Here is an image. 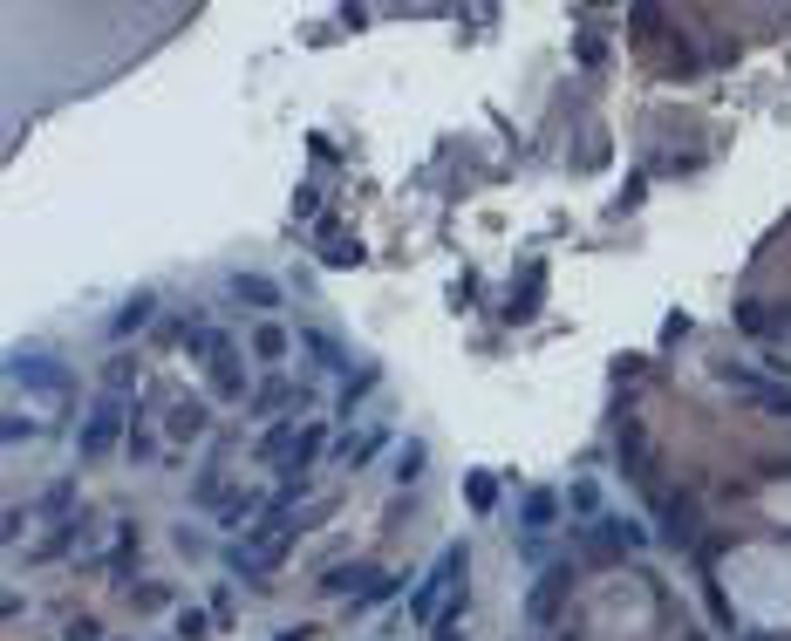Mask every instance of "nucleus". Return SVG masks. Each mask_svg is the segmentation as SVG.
I'll return each instance as SVG.
<instances>
[{"instance_id":"obj_1","label":"nucleus","mask_w":791,"mask_h":641,"mask_svg":"<svg viewBox=\"0 0 791 641\" xmlns=\"http://www.w3.org/2000/svg\"><path fill=\"white\" fill-rule=\"evenodd\" d=\"M185 341L198 348L205 382H212L219 403H253V382H246V362H239V341L219 335V328H205V321H185Z\"/></svg>"},{"instance_id":"obj_2","label":"nucleus","mask_w":791,"mask_h":641,"mask_svg":"<svg viewBox=\"0 0 791 641\" xmlns=\"http://www.w3.org/2000/svg\"><path fill=\"white\" fill-rule=\"evenodd\" d=\"M130 423H137V403H130V396H96V410L82 416L76 451L89 457V464H96V457H110L116 437H130Z\"/></svg>"},{"instance_id":"obj_3","label":"nucleus","mask_w":791,"mask_h":641,"mask_svg":"<svg viewBox=\"0 0 791 641\" xmlns=\"http://www.w3.org/2000/svg\"><path fill=\"white\" fill-rule=\"evenodd\" d=\"M7 382L28 389V396H55V403L69 396V369H62L55 355H41V348H14V355H7Z\"/></svg>"},{"instance_id":"obj_4","label":"nucleus","mask_w":791,"mask_h":641,"mask_svg":"<svg viewBox=\"0 0 791 641\" xmlns=\"http://www.w3.org/2000/svg\"><path fill=\"white\" fill-rule=\"evenodd\" d=\"M464 566H471V553H464V539L437 553V566L423 573V587H416V594H410V614H416V621H437V614H444V607H437V594H444L451 580H457V587H464Z\"/></svg>"},{"instance_id":"obj_5","label":"nucleus","mask_w":791,"mask_h":641,"mask_svg":"<svg viewBox=\"0 0 791 641\" xmlns=\"http://www.w3.org/2000/svg\"><path fill=\"white\" fill-rule=\"evenodd\" d=\"M301 410H314V389L294 376H273L266 389H253V416H266V423H294Z\"/></svg>"},{"instance_id":"obj_6","label":"nucleus","mask_w":791,"mask_h":641,"mask_svg":"<svg viewBox=\"0 0 791 641\" xmlns=\"http://www.w3.org/2000/svg\"><path fill=\"white\" fill-rule=\"evenodd\" d=\"M226 294L239 307H253V314H266L273 321V307H287V294H280V280H266V273H232L226 280Z\"/></svg>"},{"instance_id":"obj_7","label":"nucleus","mask_w":791,"mask_h":641,"mask_svg":"<svg viewBox=\"0 0 791 641\" xmlns=\"http://www.w3.org/2000/svg\"><path fill=\"white\" fill-rule=\"evenodd\" d=\"M164 437H171V444H198V437H205V396H171Z\"/></svg>"},{"instance_id":"obj_8","label":"nucleus","mask_w":791,"mask_h":641,"mask_svg":"<svg viewBox=\"0 0 791 641\" xmlns=\"http://www.w3.org/2000/svg\"><path fill=\"white\" fill-rule=\"evenodd\" d=\"M376 580H382L376 566H328V573H321V594H328V601H341V594H348V601H362Z\"/></svg>"},{"instance_id":"obj_9","label":"nucleus","mask_w":791,"mask_h":641,"mask_svg":"<svg viewBox=\"0 0 791 641\" xmlns=\"http://www.w3.org/2000/svg\"><path fill=\"white\" fill-rule=\"evenodd\" d=\"M137 566H144V553H137V526H123L116 532V553H110V587L116 594H130V580H144Z\"/></svg>"},{"instance_id":"obj_10","label":"nucleus","mask_w":791,"mask_h":641,"mask_svg":"<svg viewBox=\"0 0 791 641\" xmlns=\"http://www.w3.org/2000/svg\"><path fill=\"white\" fill-rule=\"evenodd\" d=\"M151 314H157V294H130V301L116 307V321H110V335H116V341H130V335H144V328H151Z\"/></svg>"},{"instance_id":"obj_11","label":"nucleus","mask_w":791,"mask_h":641,"mask_svg":"<svg viewBox=\"0 0 791 641\" xmlns=\"http://www.w3.org/2000/svg\"><path fill=\"white\" fill-rule=\"evenodd\" d=\"M287 348H294V335H287L280 321H253V335H246V355H253V362H280Z\"/></svg>"},{"instance_id":"obj_12","label":"nucleus","mask_w":791,"mask_h":641,"mask_svg":"<svg viewBox=\"0 0 791 641\" xmlns=\"http://www.w3.org/2000/svg\"><path fill=\"white\" fill-rule=\"evenodd\" d=\"M376 382H382V362H355V376L341 382V396H335V416H355V410H362V396H369Z\"/></svg>"},{"instance_id":"obj_13","label":"nucleus","mask_w":791,"mask_h":641,"mask_svg":"<svg viewBox=\"0 0 791 641\" xmlns=\"http://www.w3.org/2000/svg\"><path fill=\"white\" fill-rule=\"evenodd\" d=\"M321 266H362V239L328 219V226H321Z\"/></svg>"},{"instance_id":"obj_14","label":"nucleus","mask_w":791,"mask_h":641,"mask_svg":"<svg viewBox=\"0 0 791 641\" xmlns=\"http://www.w3.org/2000/svg\"><path fill=\"white\" fill-rule=\"evenodd\" d=\"M301 348L314 355V369H335V376L348 369V348H341L335 335H321V328H301Z\"/></svg>"},{"instance_id":"obj_15","label":"nucleus","mask_w":791,"mask_h":641,"mask_svg":"<svg viewBox=\"0 0 791 641\" xmlns=\"http://www.w3.org/2000/svg\"><path fill=\"white\" fill-rule=\"evenodd\" d=\"M123 457H130V464H151V457H164V444H157V430L144 423V416L130 423V437H123Z\"/></svg>"},{"instance_id":"obj_16","label":"nucleus","mask_w":791,"mask_h":641,"mask_svg":"<svg viewBox=\"0 0 791 641\" xmlns=\"http://www.w3.org/2000/svg\"><path fill=\"white\" fill-rule=\"evenodd\" d=\"M423 437H410V444H403V451H396V464H389V478H396V485H416V478H423Z\"/></svg>"},{"instance_id":"obj_17","label":"nucleus","mask_w":791,"mask_h":641,"mask_svg":"<svg viewBox=\"0 0 791 641\" xmlns=\"http://www.w3.org/2000/svg\"><path fill=\"white\" fill-rule=\"evenodd\" d=\"M464 498H471V512L485 519L491 505H498V478H491V471H471V478H464Z\"/></svg>"},{"instance_id":"obj_18","label":"nucleus","mask_w":791,"mask_h":641,"mask_svg":"<svg viewBox=\"0 0 791 641\" xmlns=\"http://www.w3.org/2000/svg\"><path fill=\"white\" fill-rule=\"evenodd\" d=\"M130 389H137V362H130V355H116L110 369H103V396H130Z\"/></svg>"},{"instance_id":"obj_19","label":"nucleus","mask_w":791,"mask_h":641,"mask_svg":"<svg viewBox=\"0 0 791 641\" xmlns=\"http://www.w3.org/2000/svg\"><path fill=\"white\" fill-rule=\"evenodd\" d=\"M457 628H464V594H457V601H444V614L430 621V641H457Z\"/></svg>"},{"instance_id":"obj_20","label":"nucleus","mask_w":791,"mask_h":641,"mask_svg":"<svg viewBox=\"0 0 791 641\" xmlns=\"http://www.w3.org/2000/svg\"><path fill=\"white\" fill-rule=\"evenodd\" d=\"M553 512H560V498H553V491H532V498H526V526H532V532L553 526Z\"/></svg>"},{"instance_id":"obj_21","label":"nucleus","mask_w":791,"mask_h":641,"mask_svg":"<svg viewBox=\"0 0 791 641\" xmlns=\"http://www.w3.org/2000/svg\"><path fill=\"white\" fill-rule=\"evenodd\" d=\"M205 628H212L205 607H178V641H205Z\"/></svg>"},{"instance_id":"obj_22","label":"nucleus","mask_w":791,"mask_h":641,"mask_svg":"<svg viewBox=\"0 0 791 641\" xmlns=\"http://www.w3.org/2000/svg\"><path fill=\"white\" fill-rule=\"evenodd\" d=\"M62 641H103V621H96V614H76V621L62 628Z\"/></svg>"},{"instance_id":"obj_23","label":"nucleus","mask_w":791,"mask_h":641,"mask_svg":"<svg viewBox=\"0 0 791 641\" xmlns=\"http://www.w3.org/2000/svg\"><path fill=\"white\" fill-rule=\"evenodd\" d=\"M314 205H321V191H314V185L294 191V212H301V219H314Z\"/></svg>"},{"instance_id":"obj_24","label":"nucleus","mask_w":791,"mask_h":641,"mask_svg":"<svg viewBox=\"0 0 791 641\" xmlns=\"http://www.w3.org/2000/svg\"><path fill=\"white\" fill-rule=\"evenodd\" d=\"M130 601H137V607H164L171 594H164V587H130Z\"/></svg>"},{"instance_id":"obj_25","label":"nucleus","mask_w":791,"mask_h":641,"mask_svg":"<svg viewBox=\"0 0 791 641\" xmlns=\"http://www.w3.org/2000/svg\"><path fill=\"white\" fill-rule=\"evenodd\" d=\"M212 621H219V628H232V594H226V587L212 594Z\"/></svg>"}]
</instances>
